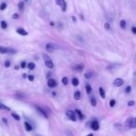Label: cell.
<instances>
[{
    "instance_id": "cell-22",
    "label": "cell",
    "mask_w": 136,
    "mask_h": 136,
    "mask_svg": "<svg viewBox=\"0 0 136 136\" xmlns=\"http://www.w3.org/2000/svg\"><path fill=\"white\" fill-rule=\"evenodd\" d=\"M61 83L64 85V86H66L67 84H68V78L66 77V76H64V77H62V79H61Z\"/></svg>"
},
{
    "instance_id": "cell-4",
    "label": "cell",
    "mask_w": 136,
    "mask_h": 136,
    "mask_svg": "<svg viewBox=\"0 0 136 136\" xmlns=\"http://www.w3.org/2000/svg\"><path fill=\"white\" fill-rule=\"evenodd\" d=\"M68 118H70L72 121H76V114L75 113V111H68L66 113Z\"/></svg>"
},
{
    "instance_id": "cell-1",
    "label": "cell",
    "mask_w": 136,
    "mask_h": 136,
    "mask_svg": "<svg viewBox=\"0 0 136 136\" xmlns=\"http://www.w3.org/2000/svg\"><path fill=\"white\" fill-rule=\"evenodd\" d=\"M126 127L129 129H135L136 128V118H129L126 120Z\"/></svg>"
},
{
    "instance_id": "cell-5",
    "label": "cell",
    "mask_w": 136,
    "mask_h": 136,
    "mask_svg": "<svg viewBox=\"0 0 136 136\" xmlns=\"http://www.w3.org/2000/svg\"><path fill=\"white\" fill-rule=\"evenodd\" d=\"M35 107L36 108V110H37V111H38V112H39V113H40L44 118H48V116L47 112H46L43 108H41L40 106H38V105H35Z\"/></svg>"
},
{
    "instance_id": "cell-35",
    "label": "cell",
    "mask_w": 136,
    "mask_h": 136,
    "mask_svg": "<svg viewBox=\"0 0 136 136\" xmlns=\"http://www.w3.org/2000/svg\"><path fill=\"white\" fill-rule=\"evenodd\" d=\"M133 105H134V102H133V101H130V102L128 103V105L129 106H132Z\"/></svg>"
},
{
    "instance_id": "cell-29",
    "label": "cell",
    "mask_w": 136,
    "mask_h": 136,
    "mask_svg": "<svg viewBox=\"0 0 136 136\" xmlns=\"http://www.w3.org/2000/svg\"><path fill=\"white\" fill-rule=\"evenodd\" d=\"M131 91H132V87H131V86H128V87L125 89V92H126V93H130Z\"/></svg>"
},
{
    "instance_id": "cell-31",
    "label": "cell",
    "mask_w": 136,
    "mask_h": 136,
    "mask_svg": "<svg viewBox=\"0 0 136 136\" xmlns=\"http://www.w3.org/2000/svg\"><path fill=\"white\" fill-rule=\"evenodd\" d=\"M27 78H28L30 81H34V79H35V77H34L33 75H28V76H27Z\"/></svg>"
},
{
    "instance_id": "cell-24",
    "label": "cell",
    "mask_w": 136,
    "mask_h": 136,
    "mask_svg": "<svg viewBox=\"0 0 136 136\" xmlns=\"http://www.w3.org/2000/svg\"><path fill=\"white\" fill-rule=\"evenodd\" d=\"M6 9H7V4H6L5 2L1 3V5H0V9H1V10H5Z\"/></svg>"
},
{
    "instance_id": "cell-2",
    "label": "cell",
    "mask_w": 136,
    "mask_h": 136,
    "mask_svg": "<svg viewBox=\"0 0 136 136\" xmlns=\"http://www.w3.org/2000/svg\"><path fill=\"white\" fill-rule=\"evenodd\" d=\"M16 52L15 49L10 48H6V47H1L0 46V53L1 54H6V53H11L14 54Z\"/></svg>"
},
{
    "instance_id": "cell-14",
    "label": "cell",
    "mask_w": 136,
    "mask_h": 136,
    "mask_svg": "<svg viewBox=\"0 0 136 136\" xmlns=\"http://www.w3.org/2000/svg\"><path fill=\"white\" fill-rule=\"evenodd\" d=\"M99 93H100V95H101V97L103 99L105 98V90L103 88H99Z\"/></svg>"
},
{
    "instance_id": "cell-39",
    "label": "cell",
    "mask_w": 136,
    "mask_h": 136,
    "mask_svg": "<svg viewBox=\"0 0 136 136\" xmlns=\"http://www.w3.org/2000/svg\"><path fill=\"white\" fill-rule=\"evenodd\" d=\"M2 120H3V122H4L5 124H7V123H8V121H7V119H6L5 118H2Z\"/></svg>"
},
{
    "instance_id": "cell-12",
    "label": "cell",
    "mask_w": 136,
    "mask_h": 136,
    "mask_svg": "<svg viewBox=\"0 0 136 136\" xmlns=\"http://www.w3.org/2000/svg\"><path fill=\"white\" fill-rule=\"evenodd\" d=\"M24 126H25V129H26L27 132L33 131V127H32V125H31L29 122H24Z\"/></svg>"
},
{
    "instance_id": "cell-17",
    "label": "cell",
    "mask_w": 136,
    "mask_h": 136,
    "mask_svg": "<svg viewBox=\"0 0 136 136\" xmlns=\"http://www.w3.org/2000/svg\"><path fill=\"white\" fill-rule=\"evenodd\" d=\"M35 67V64L34 62H29V63L27 64V68H28L29 70H34Z\"/></svg>"
},
{
    "instance_id": "cell-10",
    "label": "cell",
    "mask_w": 136,
    "mask_h": 136,
    "mask_svg": "<svg viewBox=\"0 0 136 136\" xmlns=\"http://www.w3.org/2000/svg\"><path fill=\"white\" fill-rule=\"evenodd\" d=\"M53 49H54V46L52 44H47L46 45V50L48 52H51V51H53Z\"/></svg>"
},
{
    "instance_id": "cell-42",
    "label": "cell",
    "mask_w": 136,
    "mask_h": 136,
    "mask_svg": "<svg viewBox=\"0 0 136 136\" xmlns=\"http://www.w3.org/2000/svg\"><path fill=\"white\" fill-rule=\"evenodd\" d=\"M50 25H51V26H53V25H54V22H50Z\"/></svg>"
},
{
    "instance_id": "cell-40",
    "label": "cell",
    "mask_w": 136,
    "mask_h": 136,
    "mask_svg": "<svg viewBox=\"0 0 136 136\" xmlns=\"http://www.w3.org/2000/svg\"><path fill=\"white\" fill-rule=\"evenodd\" d=\"M72 20H73V22H76V19L75 18V17H73V18H72Z\"/></svg>"
},
{
    "instance_id": "cell-9",
    "label": "cell",
    "mask_w": 136,
    "mask_h": 136,
    "mask_svg": "<svg viewBox=\"0 0 136 136\" xmlns=\"http://www.w3.org/2000/svg\"><path fill=\"white\" fill-rule=\"evenodd\" d=\"M16 32H17L19 35H28V33L24 30L23 28H18V29L16 30Z\"/></svg>"
},
{
    "instance_id": "cell-7",
    "label": "cell",
    "mask_w": 136,
    "mask_h": 136,
    "mask_svg": "<svg viewBox=\"0 0 136 136\" xmlns=\"http://www.w3.org/2000/svg\"><path fill=\"white\" fill-rule=\"evenodd\" d=\"M91 129H92L93 131H98V130H99V128H100L99 122H98L97 120H93L92 122H91Z\"/></svg>"
},
{
    "instance_id": "cell-38",
    "label": "cell",
    "mask_w": 136,
    "mask_h": 136,
    "mask_svg": "<svg viewBox=\"0 0 136 136\" xmlns=\"http://www.w3.org/2000/svg\"><path fill=\"white\" fill-rule=\"evenodd\" d=\"M105 27L106 29H109V28H110V26H109V23H105Z\"/></svg>"
},
{
    "instance_id": "cell-27",
    "label": "cell",
    "mask_w": 136,
    "mask_h": 136,
    "mask_svg": "<svg viewBox=\"0 0 136 136\" xmlns=\"http://www.w3.org/2000/svg\"><path fill=\"white\" fill-rule=\"evenodd\" d=\"M4 65H5L6 68H9V67L10 66V61H6L5 63H4Z\"/></svg>"
},
{
    "instance_id": "cell-11",
    "label": "cell",
    "mask_w": 136,
    "mask_h": 136,
    "mask_svg": "<svg viewBox=\"0 0 136 136\" xmlns=\"http://www.w3.org/2000/svg\"><path fill=\"white\" fill-rule=\"evenodd\" d=\"M75 113H76V115L78 116V118H79V119H81V120H82V119L84 118V115H83V113H82V112H81V111H80L79 109H76V111H75Z\"/></svg>"
},
{
    "instance_id": "cell-6",
    "label": "cell",
    "mask_w": 136,
    "mask_h": 136,
    "mask_svg": "<svg viewBox=\"0 0 136 136\" xmlns=\"http://www.w3.org/2000/svg\"><path fill=\"white\" fill-rule=\"evenodd\" d=\"M48 86L49 88H55L57 86V81L53 78H50V79L48 80Z\"/></svg>"
},
{
    "instance_id": "cell-33",
    "label": "cell",
    "mask_w": 136,
    "mask_h": 136,
    "mask_svg": "<svg viewBox=\"0 0 136 136\" xmlns=\"http://www.w3.org/2000/svg\"><path fill=\"white\" fill-rule=\"evenodd\" d=\"M85 77H86L87 79H90V78L91 77V75L90 74V73H86V74H85Z\"/></svg>"
},
{
    "instance_id": "cell-21",
    "label": "cell",
    "mask_w": 136,
    "mask_h": 136,
    "mask_svg": "<svg viewBox=\"0 0 136 136\" xmlns=\"http://www.w3.org/2000/svg\"><path fill=\"white\" fill-rule=\"evenodd\" d=\"M11 116H12V118L15 119V120L19 121L20 119H21V118H20V116L19 115H17L16 113H11Z\"/></svg>"
},
{
    "instance_id": "cell-32",
    "label": "cell",
    "mask_w": 136,
    "mask_h": 136,
    "mask_svg": "<svg viewBox=\"0 0 136 136\" xmlns=\"http://www.w3.org/2000/svg\"><path fill=\"white\" fill-rule=\"evenodd\" d=\"M0 108H3V109H6V110H9V108L8 106L4 105H0Z\"/></svg>"
},
{
    "instance_id": "cell-25",
    "label": "cell",
    "mask_w": 136,
    "mask_h": 136,
    "mask_svg": "<svg viewBox=\"0 0 136 136\" xmlns=\"http://www.w3.org/2000/svg\"><path fill=\"white\" fill-rule=\"evenodd\" d=\"M120 27L122 29H125V28H126V21H124V20L120 21Z\"/></svg>"
},
{
    "instance_id": "cell-16",
    "label": "cell",
    "mask_w": 136,
    "mask_h": 136,
    "mask_svg": "<svg viewBox=\"0 0 136 136\" xmlns=\"http://www.w3.org/2000/svg\"><path fill=\"white\" fill-rule=\"evenodd\" d=\"M83 68H84V66H83V64H78V65H76L75 66V70L76 71H82L83 70Z\"/></svg>"
},
{
    "instance_id": "cell-23",
    "label": "cell",
    "mask_w": 136,
    "mask_h": 136,
    "mask_svg": "<svg viewBox=\"0 0 136 136\" xmlns=\"http://www.w3.org/2000/svg\"><path fill=\"white\" fill-rule=\"evenodd\" d=\"M0 24H1V27H2L3 29H7V27H8V24H7V22H6L5 21H2V22H0Z\"/></svg>"
},
{
    "instance_id": "cell-3",
    "label": "cell",
    "mask_w": 136,
    "mask_h": 136,
    "mask_svg": "<svg viewBox=\"0 0 136 136\" xmlns=\"http://www.w3.org/2000/svg\"><path fill=\"white\" fill-rule=\"evenodd\" d=\"M43 57H44V60H45L46 66H47L48 68H49V69L53 68V67H54V64H53V61H51V59H50L48 55H44Z\"/></svg>"
},
{
    "instance_id": "cell-15",
    "label": "cell",
    "mask_w": 136,
    "mask_h": 136,
    "mask_svg": "<svg viewBox=\"0 0 136 136\" xmlns=\"http://www.w3.org/2000/svg\"><path fill=\"white\" fill-rule=\"evenodd\" d=\"M74 96H75V99L76 100H80V98H81V93H80V91H76L75 92V94H74Z\"/></svg>"
},
{
    "instance_id": "cell-37",
    "label": "cell",
    "mask_w": 136,
    "mask_h": 136,
    "mask_svg": "<svg viewBox=\"0 0 136 136\" xmlns=\"http://www.w3.org/2000/svg\"><path fill=\"white\" fill-rule=\"evenodd\" d=\"M61 0H56V4H57L58 6H60L61 5Z\"/></svg>"
},
{
    "instance_id": "cell-19",
    "label": "cell",
    "mask_w": 136,
    "mask_h": 136,
    "mask_svg": "<svg viewBox=\"0 0 136 136\" xmlns=\"http://www.w3.org/2000/svg\"><path fill=\"white\" fill-rule=\"evenodd\" d=\"M72 84H73L74 86H77V85L79 84V80H78V78L74 77V78L72 79Z\"/></svg>"
},
{
    "instance_id": "cell-8",
    "label": "cell",
    "mask_w": 136,
    "mask_h": 136,
    "mask_svg": "<svg viewBox=\"0 0 136 136\" xmlns=\"http://www.w3.org/2000/svg\"><path fill=\"white\" fill-rule=\"evenodd\" d=\"M123 84H124V80L122 78H116L114 81V85L116 87H121Z\"/></svg>"
},
{
    "instance_id": "cell-30",
    "label": "cell",
    "mask_w": 136,
    "mask_h": 136,
    "mask_svg": "<svg viewBox=\"0 0 136 136\" xmlns=\"http://www.w3.org/2000/svg\"><path fill=\"white\" fill-rule=\"evenodd\" d=\"M27 66V63L23 61H22V63H21V68H25Z\"/></svg>"
},
{
    "instance_id": "cell-20",
    "label": "cell",
    "mask_w": 136,
    "mask_h": 136,
    "mask_svg": "<svg viewBox=\"0 0 136 136\" xmlns=\"http://www.w3.org/2000/svg\"><path fill=\"white\" fill-rule=\"evenodd\" d=\"M91 104L92 106H96L97 102H96V98H95V97H91Z\"/></svg>"
},
{
    "instance_id": "cell-26",
    "label": "cell",
    "mask_w": 136,
    "mask_h": 136,
    "mask_svg": "<svg viewBox=\"0 0 136 136\" xmlns=\"http://www.w3.org/2000/svg\"><path fill=\"white\" fill-rule=\"evenodd\" d=\"M18 7H19V9H20V10H22V9H23V8H24V4H23V2H22V1H21V2L19 3Z\"/></svg>"
},
{
    "instance_id": "cell-18",
    "label": "cell",
    "mask_w": 136,
    "mask_h": 136,
    "mask_svg": "<svg viewBox=\"0 0 136 136\" xmlns=\"http://www.w3.org/2000/svg\"><path fill=\"white\" fill-rule=\"evenodd\" d=\"M86 91H87L88 94H91V92L92 91V88H91V86L90 84H87V85H86Z\"/></svg>"
},
{
    "instance_id": "cell-34",
    "label": "cell",
    "mask_w": 136,
    "mask_h": 136,
    "mask_svg": "<svg viewBox=\"0 0 136 136\" xmlns=\"http://www.w3.org/2000/svg\"><path fill=\"white\" fill-rule=\"evenodd\" d=\"M12 19H19V14H17V13H15V14H13L12 15Z\"/></svg>"
},
{
    "instance_id": "cell-41",
    "label": "cell",
    "mask_w": 136,
    "mask_h": 136,
    "mask_svg": "<svg viewBox=\"0 0 136 136\" xmlns=\"http://www.w3.org/2000/svg\"><path fill=\"white\" fill-rule=\"evenodd\" d=\"M15 69L16 70H18V69H20V67H19V66H15Z\"/></svg>"
},
{
    "instance_id": "cell-28",
    "label": "cell",
    "mask_w": 136,
    "mask_h": 136,
    "mask_svg": "<svg viewBox=\"0 0 136 136\" xmlns=\"http://www.w3.org/2000/svg\"><path fill=\"white\" fill-rule=\"evenodd\" d=\"M115 105H116V101H115V100H111L110 103H109V105L111 106V107H114Z\"/></svg>"
},
{
    "instance_id": "cell-36",
    "label": "cell",
    "mask_w": 136,
    "mask_h": 136,
    "mask_svg": "<svg viewBox=\"0 0 136 136\" xmlns=\"http://www.w3.org/2000/svg\"><path fill=\"white\" fill-rule=\"evenodd\" d=\"M132 32L133 34H135V35H136V27H135V26H132Z\"/></svg>"
},
{
    "instance_id": "cell-43",
    "label": "cell",
    "mask_w": 136,
    "mask_h": 136,
    "mask_svg": "<svg viewBox=\"0 0 136 136\" xmlns=\"http://www.w3.org/2000/svg\"><path fill=\"white\" fill-rule=\"evenodd\" d=\"M86 136H94V135H93V134H91H91H88V135H86Z\"/></svg>"
},
{
    "instance_id": "cell-13",
    "label": "cell",
    "mask_w": 136,
    "mask_h": 136,
    "mask_svg": "<svg viewBox=\"0 0 136 136\" xmlns=\"http://www.w3.org/2000/svg\"><path fill=\"white\" fill-rule=\"evenodd\" d=\"M60 7H61V10H62V11H65V10H66V2H65L64 0H61Z\"/></svg>"
}]
</instances>
